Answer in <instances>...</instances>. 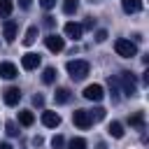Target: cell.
Instances as JSON below:
<instances>
[{
	"label": "cell",
	"instance_id": "20",
	"mask_svg": "<svg viewBox=\"0 0 149 149\" xmlns=\"http://www.w3.org/2000/svg\"><path fill=\"white\" fill-rule=\"evenodd\" d=\"M128 123H130V126H135V128H142V126H144V114H142V112H137V114L128 116Z\"/></svg>",
	"mask_w": 149,
	"mask_h": 149
},
{
	"label": "cell",
	"instance_id": "17",
	"mask_svg": "<svg viewBox=\"0 0 149 149\" xmlns=\"http://www.w3.org/2000/svg\"><path fill=\"white\" fill-rule=\"evenodd\" d=\"M35 40H37V26H30V28L26 30L23 44H26V47H30V44H35Z\"/></svg>",
	"mask_w": 149,
	"mask_h": 149
},
{
	"label": "cell",
	"instance_id": "31",
	"mask_svg": "<svg viewBox=\"0 0 149 149\" xmlns=\"http://www.w3.org/2000/svg\"><path fill=\"white\" fill-rule=\"evenodd\" d=\"M84 28H86V30H91V28H93V19H86V21H84V26H81V30H84Z\"/></svg>",
	"mask_w": 149,
	"mask_h": 149
},
{
	"label": "cell",
	"instance_id": "15",
	"mask_svg": "<svg viewBox=\"0 0 149 149\" xmlns=\"http://www.w3.org/2000/svg\"><path fill=\"white\" fill-rule=\"evenodd\" d=\"M33 121H35V114L30 109H21L19 112V123L21 126H33Z\"/></svg>",
	"mask_w": 149,
	"mask_h": 149
},
{
	"label": "cell",
	"instance_id": "21",
	"mask_svg": "<svg viewBox=\"0 0 149 149\" xmlns=\"http://www.w3.org/2000/svg\"><path fill=\"white\" fill-rule=\"evenodd\" d=\"M79 7V0H63V12L65 14H74Z\"/></svg>",
	"mask_w": 149,
	"mask_h": 149
},
{
	"label": "cell",
	"instance_id": "25",
	"mask_svg": "<svg viewBox=\"0 0 149 149\" xmlns=\"http://www.w3.org/2000/svg\"><path fill=\"white\" fill-rule=\"evenodd\" d=\"M51 147H54V149H65V140H63V135H54Z\"/></svg>",
	"mask_w": 149,
	"mask_h": 149
},
{
	"label": "cell",
	"instance_id": "11",
	"mask_svg": "<svg viewBox=\"0 0 149 149\" xmlns=\"http://www.w3.org/2000/svg\"><path fill=\"white\" fill-rule=\"evenodd\" d=\"M81 33H84V30H81V26H79V23H74V21H68V23H65V35H68V37L79 40V37H81Z\"/></svg>",
	"mask_w": 149,
	"mask_h": 149
},
{
	"label": "cell",
	"instance_id": "23",
	"mask_svg": "<svg viewBox=\"0 0 149 149\" xmlns=\"http://www.w3.org/2000/svg\"><path fill=\"white\" fill-rule=\"evenodd\" d=\"M68 149H86V140L84 137H72L70 144H68Z\"/></svg>",
	"mask_w": 149,
	"mask_h": 149
},
{
	"label": "cell",
	"instance_id": "6",
	"mask_svg": "<svg viewBox=\"0 0 149 149\" xmlns=\"http://www.w3.org/2000/svg\"><path fill=\"white\" fill-rule=\"evenodd\" d=\"M16 30H19V23L14 19H5V26H2V37L5 42H14L16 40Z\"/></svg>",
	"mask_w": 149,
	"mask_h": 149
},
{
	"label": "cell",
	"instance_id": "1",
	"mask_svg": "<svg viewBox=\"0 0 149 149\" xmlns=\"http://www.w3.org/2000/svg\"><path fill=\"white\" fill-rule=\"evenodd\" d=\"M68 74L74 79V81H79V79H84L86 74H88V70H91V65H88V61H79V58H74V61H68Z\"/></svg>",
	"mask_w": 149,
	"mask_h": 149
},
{
	"label": "cell",
	"instance_id": "22",
	"mask_svg": "<svg viewBox=\"0 0 149 149\" xmlns=\"http://www.w3.org/2000/svg\"><path fill=\"white\" fill-rule=\"evenodd\" d=\"M107 84H109V91H112V100H119V81H116V77H109Z\"/></svg>",
	"mask_w": 149,
	"mask_h": 149
},
{
	"label": "cell",
	"instance_id": "13",
	"mask_svg": "<svg viewBox=\"0 0 149 149\" xmlns=\"http://www.w3.org/2000/svg\"><path fill=\"white\" fill-rule=\"evenodd\" d=\"M70 98H72V91L68 88V86H61V88H56V93H54V100L56 102H70Z\"/></svg>",
	"mask_w": 149,
	"mask_h": 149
},
{
	"label": "cell",
	"instance_id": "24",
	"mask_svg": "<svg viewBox=\"0 0 149 149\" xmlns=\"http://www.w3.org/2000/svg\"><path fill=\"white\" fill-rule=\"evenodd\" d=\"M88 116H91V121H102L105 119V109L102 107H95L93 112H88Z\"/></svg>",
	"mask_w": 149,
	"mask_h": 149
},
{
	"label": "cell",
	"instance_id": "10",
	"mask_svg": "<svg viewBox=\"0 0 149 149\" xmlns=\"http://www.w3.org/2000/svg\"><path fill=\"white\" fill-rule=\"evenodd\" d=\"M42 123H44L47 128H56V126H61V116H58L56 112L44 109V112H42Z\"/></svg>",
	"mask_w": 149,
	"mask_h": 149
},
{
	"label": "cell",
	"instance_id": "33",
	"mask_svg": "<svg viewBox=\"0 0 149 149\" xmlns=\"http://www.w3.org/2000/svg\"><path fill=\"white\" fill-rule=\"evenodd\" d=\"M19 5H21L23 9H28V7H30V0H19Z\"/></svg>",
	"mask_w": 149,
	"mask_h": 149
},
{
	"label": "cell",
	"instance_id": "16",
	"mask_svg": "<svg viewBox=\"0 0 149 149\" xmlns=\"http://www.w3.org/2000/svg\"><path fill=\"white\" fill-rule=\"evenodd\" d=\"M107 133H109L112 137L121 140V137H123V126H121L119 121H112V123H109V128H107Z\"/></svg>",
	"mask_w": 149,
	"mask_h": 149
},
{
	"label": "cell",
	"instance_id": "3",
	"mask_svg": "<svg viewBox=\"0 0 149 149\" xmlns=\"http://www.w3.org/2000/svg\"><path fill=\"white\" fill-rule=\"evenodd\" d=\"M116 81L121 84V88H123V93L130 98L133 93H137V81H135V74L133 72H121L119 77H116Z\"/></svg>",
	"mask_w": 149,
	"mask_h": 149
},
{
	"label": "cell",
	"instance_id": "29",
	"mask_svg": "<svg viewBox=\"0 0 149 149\" xmlns=\"http://www.w3.org/2000/svg\"><path fill=\"white\" fill-rule=\"evenodd\" d=\"M33 105L42 107V105H44V98H42V95H33Z\"/></svg>",
	"mask_w": 149,
	"mask_h": 149
},
{
	"label": "cell",
	"instance_id": "7",
	"mask_svg": "<svg viewBox=\"0 0 149 149\" xmlns=\"http://www.w3.org/2000/svg\"><path fill=\"white\" fill-rule=\"evenodd\" d=\"M40 63H42V56L40 54H33V51L23 54V58H21V68L23 70H35Z\"/></svg>",
	"mask_w": 149,
	"mask_h": 149
},
{
	"label": "cell",
	"instance_id": "9",
	"mask_svg": "<svg viewBox=\"0 0 149 149\" xmlns=\"http://www.w3.org/2000/svg\"><path fill=\"white\" fill-rule=\"evenodd\" d=\"M2 100H5V105H19V100H21V88H16V86H9V88H5V93H2Z\"/></svg>",
	"mask_w": 149,
	"mask_h": 149
},
{
	"label": "cell",
	"instance_id": "12",
	"mask_svg": "<svg viewBox=\"0 0 149 149\" xmlns=\"http://www.w3.org/2000/svg\"><path fill=\"white\" fill-rule=\"evenodd\" d=\"M16 74H19V70H16L14 63H0V77H5V79H14Z\"/></svg>",
	"mask_w": 149,
	"mask_h": 149
},
{
	"label": "cell",
	"instance_id": "34",
	"mask_svg": "<svg viewBox=\"0 0 149 149\" xmlns=\"http://www.w3.org/2000/svg\"><path fill=\"white\" fill-rule=\"evenodd\" d=\"M0 149H12V144L9 142H0Z\"/></svg>",
	"mask_w": 149,
	"mask_h": 149
},
{
	"label": "cell",
	"instance_id": "2",
	"mask_svg": "<svg viewBox=\"0 0 149 149\" xmlns=\"http://www.w3.org/2000/svg\"><path fill=\"white\" fill-rule=\"evenodd\" d=\"M114 51H116L119 56H123V58H133V56L137 54V47H135V42H130V40H126V37H119V40L114 42Z\"/></svg>",
	"mask_w": 149,
	"mask_h": 149
},
{
	"label": "cell",
	"instance_id": "14",
	"mask_svg": "<svg viewBox=\"0 0 149 149\" xmlns=\"http://www.w3.org/2000/svg\"><path fill=\"white\" fill-rule=\"evenodd\" d=\"M121 7L126 14H135L142 9V0H121Z\"/></svg>",
	"mask_w": 149,
	"mask_h": 149
},
{
	"label": "cell",
	"instance_id": "18",
	"mask_svg": "<svg viewBox=\"0 0 149 149\" xmlns=\"http://www.w3.org/2000/svg\"><path fill=\"white\" fill-rule=\"evenodd\" d=\"M14 9V2L12 0H0V19H7Z\"/></svg>",
	"mask_w": 149,
	"mask_h": 149
},
{
	"label": "cell",
	"instance_id": "8",
	"mask_svg": "<svg viewBox=\"0 0 149 149\" xmlns=\"http://www.w3.org/2000/svg\"><path fill=\"white\" fill-rule=\"evenodd\" d=\"M102 86L100 84H88L86 88H84V98L86 100H93V102H98V100H102Z\"/></svg>",
	"mask_w": 149,
	"mask_h": 149
},
{
	"label": "cell",
	"instance_id": "4",
	"mask_svg": "<svg viewBox=\"0 0 149 149\" xmlns=\"http://www.w3.org/2000/svg\"><path fill=\"white\" fill-rule=\"evenodd\" d=\"M72 123H74L77 128H81V130L91 128L93 121H91V116H88V109H74V112H72Z\"/></svg>",
	"mask_w": 149,
	"mask_h": 149
},
{
	"label": "cell",
	"instance_id": "32",
	"mask_svg": "<svg viewBox=\"0 0 149 149\" xmlns=\"http://www.w3.org/2000/svg\"><path fill=\"white\" fill-rule=\"evenodd\" d=\"M42 142H44V140H42L40 135H35V137H33V144H35V147H42Z\"/></svg>",
	"mask_w": 149,
	"mask_h": 149
},
{
	"label": "cell",
	"instance_id": "28",
	"mask_svg": "<svg viewBox=\"0 0 149 149\" xmlns=\"http://www.w3.org/2000/svg\"><path fill=\"white\" fill-rule=\"evenodd\" d=\"M40 5H42L44 9H51V7L56 5V0H40Z\"/></svg>",
	"mask_w": 149,
	"mask_h": 149
},
{
	"label": "cell",
	"instance_id": "26",
	"mask_svg": "<svg viewBox=\"0 0 149 149\" xmlns=\"http://www.w3.org/2000/svg\"><path fill=\"white\" fill-rule=\"evenodd\" d=\"M5 130H7V135H12V137H14V135H19V130H16V123H14V121H7V123H5Z\"/></svg>",
	"mask_w": 149,
	"mask_h": 149
},
{
	"label": "cell",
	"instance_id": "27",
	"mask_svg": "<svg viewBox=\"0 0 149 149\" xmlns=\"http://www.w3.org/2000/svg\"><path fill=\"white\" fill-rule=\"evenodd\" d=\"M107 40V30H98L95 33V42H105Z\"/></svg>",
	"mask_w": 149,
	"mask_h": 149
},
{
	"label": "cell",
	"instance_id": "30",
	"mask_svg": "<svg viewBox=\"0 0 149 149\" xmlns=\"http://www.w3.org/2000/svg\"><path fill=\"white\" fill-rule=\"evenodd\" d=\"M54 23H56L54 16H44V26H47V28H54Z\"/></svg>",
	"mask_w": 149,
	"mask_h": 149
},
{
	"label": "cell",
	"instance_id": "5",
	"mask_svg": "<svg viewBox=\"0 0 149 149\" xmlns=\"http://www.w3.org/2000/svg\"><path fill=\"white\" fill-rule=\"evenodd\" d=\"M44 44H47V49L54 51V54H58V51L65 49V40H63L61 35H56V33H49V35L44 37Z\"/></svg>",
	"mask_w": 149,
	"mask_h": 149
},
{
	"label": "cell",
	"instance_id": "19",
	"mask_svg": "<svg viewBox=\"0 0 149 149\" xmlns=\"http://www.w3.org/2000/svg\"><path fill=\"white\" fill-rule=\"evenodd\" d=\"M56 68H44V72H42V81L44 84H54L56 81Z\"/></svg>",
	"mask_w": 149,
	"mask_h": 149
}]
</instances>
